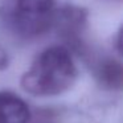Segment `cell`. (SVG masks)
Listing matches in <instances>:
<instances>
[{
  "label": "cell",
  "mask_w": 123,
  "mask_h": 123,
  "mask_svg": "<svg viewBox=\"0 0 123 123\" xmlns=\"http://www.w3.org/2000/svg\"><path fill=\"white\" fill-rule=\"evenodd\" d=\"M93 74L101 87L109 91H123V61L110 56L93 61Z\"/></svg>",
  "instance_id": "obj_3"
},
{
  "label": "cell",
  "mask_w": 123,
  "mask_h": 123,
  "mask_svg": "<svg viewBox=\"0 0 123 123\" xmlns=\"http://www.w3.org/2000/svg\"><path fill=\"white\" fill-rule=\"evenodd\" d=\"M9 65V53L4 46L0 45V70L6 69Z\"/></svg>",
  "instance_id": "obj_5"
},
{
  "label": "cell",
  "mask_w": 123,
  "mask_h": 123,
  "mask_svg": "<svg viewBox=\"0 0 123 123\" xmlns=\"http://www.w3.org/2000/svg\"><path fill=\"white\" fill-rule=\"evenodd\" d=\"M78 69L72 49L64 44L44 48L35 56L20 78L21 89L29 95L57 97L73 87Z\"/></svg>",
  "instance_id": "obj_1"
},
{
  "label": "cell",
  "mask_w": 123,
  "mask_h": 123,
  "mask_svg": "<svg viewBox=\"0 0 123 123\" xmlns=\"http://www.w3.org/2000/svg\"><path fill=\"white\" fill-rule=\"evenodd\" d=\"M115 45H117V50L119 52L120 56H123V25L119 28L117 35V40H115Z\"/></svg>",
  "instance_id": "obj_7"
},
{
  "label": "cell",
  "mask_w": 123,
  "mask_h": 123,
  "mask_svg": "<svg viewBox=\"0 0 123 123\" xmlns=\"http://www.w3.org/2000/svg\"><path fill=\"white\" fill-rule=\"evenodd\" d=\"M12 1L13 0H0V19H3L8 13V11L11 9Z\"/></svg>",
  "instance_id": "obj_6"
},
{
  "label": "cell",
  "mask_w": 123,
  "mask_h": 123,
  "mask_svg": "<svg viewBox=\"0 0 123 123\" xmlns=\"http://www.w3.org/2000/svg\"><path fill=\"white\" fill-rule=\"evenodd\" d=\"M57 9V0H13L4 25L19 40H36L53 29Z\"/></svg>",
  "instance_id": "obj_2"
},
{
  "label": "cell",
  "mask_w": 123,
  "mask_h": 123,
  "mask_svg": "<svg viewBox=\"0 0 123 123\" xmlns=\"http://www.w3.org/2000/svg\"><path fill=\"white\" fill-rule=\"evenodd\" d=\"M31 109L28 103L9 90H0V123H28Z\"/></svg>",
  "instance_id": "obj_4"
}]
</instances>
